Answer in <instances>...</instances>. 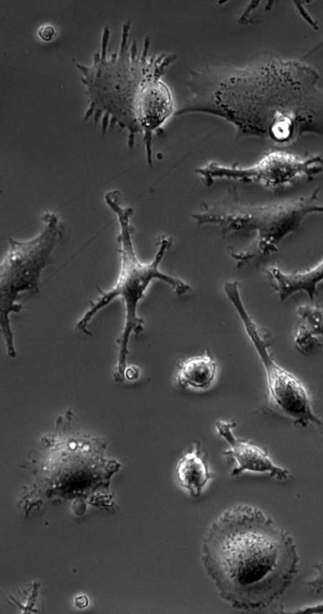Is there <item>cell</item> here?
<instances>
[{
  "instance_id": "obj_6",
  "label": "cell",
  "mask_w": 323,
  "mask_h": 614,
  "mask_svg": "<svg viewBox=\"0 0 323 614\" xmlns=\"http://www.w3.org/2000/svg\"><path fill=\"white\" fill-rule=\"evenodd\" d=\"M223 289L261 361L272 402L296 425L302 427L313 425L323 435V418L313 410L307 388L298 378L272 357L265 332L253 321L243 303L238 281L228 280L223 283Z\"/></svg>"
},
{
  "instance_id": "obj_1",
  "label": "cell",
  "mask_w": 323,
  "mask_h": 614,
  "mask_svg": "<svg viewBox=\"0 0 323 614\" xmlns=\"http://www.w3.org/2000/svg\"><path fill=\"white\" fill-rule=\"evenodd\" d=\"M319 76L302 61L263 56L243 66L192 70L188 96L176 115L205 114L231 124L237 137L290 145L303 136L323 139Z\"/></svg>"
},
{
  "instance_id": "obj_3",
  "label": "cell",
  "mask_w": 323,
  "mask_h": 614,
  "mask_svg": "<svg viewBox=\"0 0 323 614\" xmlns=\"http://www.w3.org/2000/svg\"><path fill=\"white\" fill-rule=\"evenodd\" d=\"M120 196L117 190H110L104 196L106 205L115 215L119 225L117 241L120 266L118 276L110 289L100 291L99 297L90 303L88 309L76 323L77 330L91 335L88 327L93 318L115 299L122 300L125 322L117 340L118 359L113 374L117 382H122L125 378L131 335L139 334L144 329V321L138 315V307L150 283L161 281L171 286L179 296L191 290L189 283L160 269L162 261L171 245V239L164 236L160 239L156 254L150 261L143 262L138 258L132 239L134 229L131 219L134 211L132 207L121 204Z\"/></svg>"
},
{
  "instance_id": "obj_13",
  "label": "cell",
  "mask_w": 323,
  "mask_h": 614,
  "mask_svg": "<svg viewBox=\"0 0 323 614\" xmlns=\"http://www.w3.org/2000/svg\"><path fill=\"white\" fill-rule=\"evenodd\" d=\"M315 571V577L306 583V585L312 590L317 592L323 591V566L320 564L313 566ZM293 613L303 614H320L323 613V603L314 605L307 606L292 612Z\"/></svg>"
},
{
  "instance_id": "obj_15",
  "label": "cell",
  "mask_w": 323,
  "mask_h": 614,
  "mask_svg": "<svg viewBox=\"0 0 323 614\" xmlns=\"http://www.w3.org/2000/svg\"><path fill=\"white\" fill-rule=\"evenodd\" d=\"M139 375V370L136 366H130L127 368L125 372V377L129 380L137 379Z\"/></svg>"
},
{
  "instance_id": "obj_14",
  "label": "cell",
  "mask_w": 323,
  "mask_h": 614,
  "mask_svg": "<svg viewBox=\"0 0 323 614\" xmlns=\"http://www.w3.org/2000/svg\"><path fill=\"white\" fill-rule=\"evenodd\" d=\"M54 33V28L50 25H46L41 27L38 31L40 36L46 41H49L50 39H51Z\"/></svg>"
},
{
  "instance_id": "obj_9",
  "label": "cell",
  "mask_w": 323,
  "mask_h": 614,
  "mask_svg": "<svg viewBox=\"0 0 323 614\" xmlns=\"http://www.w3.org/2000/svg\"><path fill=\"white\" fill-rule=\"evenodd\" d=\"M266 276L279 298L285 301L292 295L303 292L313 301L317 286L323 282V259L307 270L287 273L277 266L265 269Z\"/></svg>"
},
{
  "instance_id": "obj_16",
  "label": "cell",
  "mask_w": 323,
  "mask_h": 614,
  "mask_svg": "<svg viewBox=\"0 0 323 614\" xmlns=\"http://www.w3.org/2000/svg\"><path fill=\"white\" fill-rule=\"evenodd\" d=\"M88 603V598L85 595L78 597L75 600V604L79 608H84Z\"/></svg>"
},
{
  "instance_id": "obj_2",
  "label": "cell",
  "mask_w": 323,
  "mask_h": 614,
  "mask_svg": "<svg viewBox=\"0 0 323 614\" xmlns=\"http://www.w3.org/2000/svg\"><path fill=\"white\" fill-rule=\"evenodd\" d=\"M201 558L219 597L239 610L268 607L290 586L299 565L291 535L245 504L226 509L211 523Z\"/></svg>"
},
{
  "instance_id": "obj_11",
  "label": "cell",
  "mask_w": 323,
  "mask_h": 614,
  "mask_svg": "<svg viewBox=\"0 0 323 614\" xmlns=\"http://www.w3.org/2000/svg\"><path fill=\"white\" fill-rule=\"evenodd\" d=\"M217 365L206 350L203 354L185 360L179 367L176 380L181 387L207 389L213 382Z\"/></svg>"
},
{
  "instance_id": "obj_5",
  "label": "cell",
  "mask_w": 323,
  "mask_h": 614,
  "mask_svg": "<svg viewBox=\"0 0 323 614\" xmlns=\"http://www.w3.org/2000/svg\"><path fill=\"white\" fill-rule=\"evenodd\" d=\"M41 220L42 227L33 237L26 240L9 238L8 249L0 264V330L11 358L16 357V350L10 316L21 310L22 306L18 303L21 293L38 292L42 272L51 263L53 251L63 233L55 212L44 213Z\"/></svg>"
},
{
  "instance_id": "obj_7",
  "label": "cell",
  "mask_w": 323,
  "mask_h": 614,
  "mask_svg": "<svg viewBox=\"0 0 323 614\" xmlns=\"http://www.w3.org/2000/svg\"><path fill=\"white\" fill-rule=\"evenodd\" d=\"M207 185L217 180H231L280 188L298 180L312 179L323 172V155L300 157L282 150L265 154L249 167L208 162L196 169Z\"/></svg>"
},
{
  "instance_id": "obj_4",
  "label": "cell",
  "mask_w": 323,
  "mask_h": 614,
  "mask_svg": "<svg viewBox=\"0 0 323 614\" xmlns=\"http://www.w3.org/2000/svg\"><path fill=\"white\" fill-rule=\"evenodd\" d=\"M192 219L198 225L217 227L223 235L253 236L244 249L231 251L238 268L275 254L280 243L298 229L297 215L289 200L260 205L205 203Z\"/></svg>"
},
{
  "instance_id": "obj_8",
  "label": "cell",
  "mask_w": 323,
  "mask_h": 614,
  "mask_svg": "<svg viewBox=\"0 0 323 614\" xmlns=\"http://www.w3.org/2000/svg\"><path fill=\"white\" fill-rule=\"evenodd\" d=\"M217 433L228 444L229 448L223 454L235 461V467L231 475L235 477L245 472L268 474L271 477L279 480L288 479L290 472L285 468L275 464L268 453L255 444L237 438L233 429L235 422L218 420L216 422Z\"/></svg>"
},
{
  "instance_id": "obj_10",
  "label": "cell",
  "mask_w": 323,
  "mask_h": 614,
  "mask_svg": "<svg viewBox=\"0 0 323 614\" xmlns=\"http://www.w3.org/2000/svg\"><path fill=\"white\" fill-rule=\"evenodd\" d=\"M176 472L181 487L194 497L201 495L213 477L198 443H196L190 451L181 457Z\"/></svg>"
},
{
  "instance_id": "obj_12",
  "label": "cell",
  "mask_w": 323,
  "mask_h": 614,
  "mask_svg": "<svg viewBox=\"0 0 323 614\" xmlns=\"http://www.w3.org/2000/svg\"><path fill=\"white\" fill-rule=\"evenodd\" d=\"M300 328L307 342L317 343L323 338V309L312 305L305 308L300 316Z\"/></svg>"
}]
</instances>
